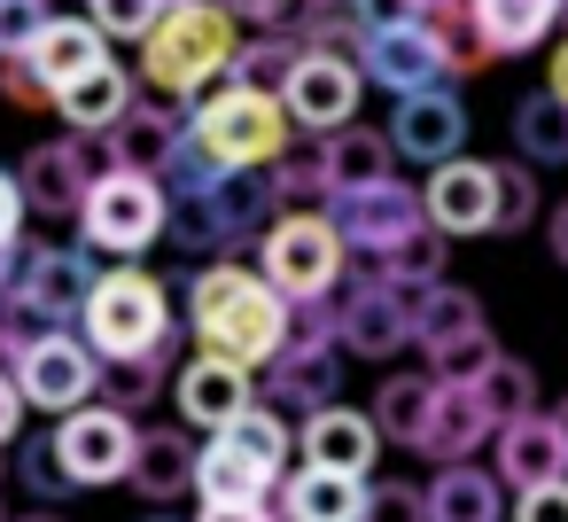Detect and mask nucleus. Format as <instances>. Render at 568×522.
<instances>
[{
	"mask_svg": "<svg viewBox=\"0 0 568 522\" xmlns=\"http://www.w3.org/2000/svg\"><path fill=\"white\" fill-rule=\"evenodd\" d=\"M265 188H273V219L281 211H327V172L312 164V157H281V164H265Z\"/></svg>",
	"mask_w": 568,
	"mask_h": 522,
	"instance_id": "37",
	"label": "nucleus"
},
{
	"mask_svg": "<svg viewBox=\"0 0 568 522\" xmlns=\"http://www.w3.org/2000/svg\"><path fill=\"white\" fill-rule=\"evenodd\" d=\"M226 436H234V444H250V452H257V460H265L273 475L288 468V421H273L265 405H250L242 421H226Z\"/></svg>",
	"mask_w": 568,
	"mask_h": 522,
	"instance_id": "43",
	"label": "nucleus"
},
{
	"mask_svg": "<svg viewBox=\"0 0 568 522\" xmlns=\"http://www.w3.org/2000/svg\"><path fill=\"white\" fill-rule=\"evenodd\" d=\"M552 24H568V0H552Z\"/></svg>",
	"mask_w": 568,
	"mask_h": 522,
	"instance_id": "58",
	"label": "nucleus"
},
{
	"mask_svg": "<svg viewBox=\"0 0 568 522\" xmlns=\"http://www.w3.org/2000/svg\"><path fill=\"white\" fill-rule=\"evenodd\" d=\"M0 102H17V110H55V94L40 87V71L24 56H0Z\"/></svg>",
	"mask_w": 568,
	"mask_h": 522,
	"instance_id": "47",
	"label": "nucleus"
},
{
	"mask_svg": "<svg viewBox=\"0 0 568 522\" xmlns=\"http://www.w3.org/2000/svg\"><path fill=\"white\" fill-rule=\"evenodd\" d=\"M234 48H242V24L219 9V0H172V9L149 24V40H141V79L156 94H172V102H203L226 79Z\"/></svg>",
	"mask_w": 568,
	"mask_h": 522,
	"instance_id": "2",
	"label": "nucleus"
},
{
	"mask_svg": "<svg viewBox=\"0 0 568 522\" xmlns=\"http://www.w3.org/2000/svg\"><path fill=\"white\" fill-rule=\"evenodd\" d=\"M514 149H521L529 164H568V110H560L545 87L514 102Z\"/></svg>",
	"mask_w": 568,
	"mask_h": 522,
	"instance_id": "35",
	"label": "nucleus"
},
{
	"mask_svg": "<svg viewBox=\"0 0 568 522\" xmlns=\"http://www.w3.org/2000/svg\"><path fill=\"white\" fill-rule=\"evenodd\" d=\"M172 398H180V421H195V429H226V421H242L250 413V374L242 367H226V359H187L180 374H172Z\"/></svg>",
	"mask_w": 568,
	"mask_h": 522,
	"instance_id": "22",
	"label": "nucleus"
},
{
	"mask_svg": "<svg viewBox=\"0 0 568 522\" xmlns=\"http://www.w3.org/2000/svg\"><path fill=\"white\" fill-rule=\"evenodd\" d=\"M195 522H281L273 506H203Z\"/></svg>",
	"mask_w": 568,
	"mask_h": 522,
	"instance_id": "52",
	"label": "nucleus"
},
{
	"mask_svg": "<svg viewBox=\"0 0 568 522\" xmlns=\"http://www.w3.org/2000/svg\"><path fill=\"white\" fill-rule=\"evenodd\" d=\"M358 87H366V79H358V63L304 56L273 102H281V118H288V126H304V133H320V141H327V133H343V126H351V110H358Z\"/></svg>",
	"mask_w": 568,
	"mask_h": 522,
	"instance_id": "11",
	"label": "nucleus"
},
{
	"mask_svg": "<svg viewBox=\"0 0 568 522\" xmlns=\"http://www.w3.org/2000/svg\"><path fill=\"white\" fill-rule=\"evenodd\" d=\"M467 141V110L452 87H420V94H397V118H389V149L413 157V164H444L459 157Z\"/></svg>",
	"mask_w": 568,
	"mask_h": 522,
	"instance_id": "13",
	"label": "nucleus"
},
{
	"mask_svg": "<svg viewBox=\"0 0 568 522\" xmlns=\"http://www.w3.org/2000/svg\"><path fill=\"white\" fill-rule=\"evenodd\" d=\"M420 506H428V522H506V483L475 460H452V468H436Z\"/></svg>",
	"mask_w": 568,
	"mask_h": 522,
	"instance_id": "27",
	"label": "nucleus"
},
{
	"mask_svg": "<svg viewBox=\"0 0 568 522\" xmlns=\"http://www.w3.org/2000/svg\"><path fill=\"white\" fill-rule=\"evenodd\" d=\"M358 32H397V24H420V0H351Z\"/></svg>",
	"mask_w": 568,
	"mask_h": 522,
	"instance_id": "48",
	"label": "nucleus"
},
{
	"mask_svg": "<svg viewBox=\"0 0 568 522\" xmlns=\"http://www.w3.org/2000/svg\"><path fill=\"white\" fill-rule=\"evenodd\" d=\"M164 219H172L164 188H156V180H133V172L94 180V188H87V203H79L87 242H94V250H110V258H141L149 242H164Z\"/></svg>",
	"mask_w": 568,
	"mask_h": 522,
	"instance_id": "7",
	"label": "nucleus"
},
{
	"mask_svg": "<svg viewBox=\"0 0 568 522\" xmlns=\"http://www.w3.org/2000/svg\"><path fill=\"white\" fill-rule=\"evenodd\" d=\"M529 219H537V172L490 164V234H521Z\"/></svg>",
	"mask_w": 568,
	"mask_h": 522,
	"instance_id": "38",
	"label": "nucleus"
},
{
	"mask_svg": "<svg viewBox=\"0 0 568 522\" xmlns=\"http://www.w3.org/2000/svg\"><path fill=\"white\" fill-rule=\"evenodd\" d=\"M187 203L203 211V227H211L219 250H242V242H257V234L273 227V188H265V172H219V188H211V195H187Z\"/></svg>",
	"mask_w": 568,
	"mask_h": 522,
	"instance_id": "21",
	"label": "nucleus"
},
{
	"mask_svg": "<svg viewBox=\"0 0 568 522\" xmlns=\"http://www.w3.org/2000/svg\"><path fill=\"white\" fill-rule=\"evenodd\" d=\"M552 436H560V452H568V398L552 405Z\"/></svg>",
	"mask_w": 568,
	"mask_h": 522,
	"instance_id": "56",
	"label": "nucleus"
},
{
	"mask_svg": "<svg viewBox=\"0 0 568 522\" xmlns=\"http://www.w3.org/2000/svg\"><path fill=\"white\" fill-rule=\"evenodd\" d=\"M296 63H304V40H296V32H250V40L234 48V63H226V87H250V94H281Z\"/></svg>",
	"mask_w": 568,
	"mask_h": 522,
	"instance_id": "31",
	"label": "nucleus"
},
{
	"mask_svg": "<svg viewBox=\"0 0 568 522\" xmlns=\"http://www.w3.org/2000/svg\"><path fill=\"white\" fill-rule=\"evenodd\" d=\"M335 343H343L351 359H389L397 343H413V320L397 312V297H389L374 273H358V281L335 297Z\"/></svg>",
	"mask_w": 568,
	"mask_h": 522,
	"instance_id": "15",
	"label": "nucleus"
},
{
	"mask_svg": "<svg viewBox=\"0 0 568 522\" xmlns=\"http://www.w3.org/2000/svg\"><path fill=\"white\" fill-rule=\"evenodd\" d=\"M545 94H552V102H560V110H568V40H560V48H552V79H545Z\"/></svg>",
	"mask_w": 568,
	"mask_h": 522,
	"instance_id": "54",
	"label": "nucleus"
},
{
	"mask_svg": "<svg viewBox=\"0 0 568 522\" xmlns=\"http://www.w3.org/2000/svg\"><path fill=\"white\" fill-rule=\"evenodd\" d=\"M467 24L483 40V56H529L552 32V0H467Z\"/></svg>",
	"mask_w": 568,
	"mask_h": 522,
	"instance_id": "28",
	"label": "nucleus"
},
{
	"mask_svg": "<svg viewBox=\"0 0 568 522\" xmlns=\"http://www.w3.org/2000/svg\"><path fill=\"white\" fill-rule=\"evenodd\" d=\"M48 436H55V460H63V475H71L79 491H94V483H125V460H133V436H141V429L94 398V405L63 413Z\"/></svg>",
	"mask_w": 568,
	"mask_h": 522,
	"instance_id": "10",
	"label": "nucleus"
},
{
	"mask_svg": "<svg viewBox=\"0 0 568 522\" xmlns=\"http://www.w3.org/2000/svg\"><path fill=\"white\" fill-rule=\"evenodd\" d=\"M358 522H428V506H420L413 483H366V514Z\"/></svg>",
	"mask_w": 568,
	"mask_h": 522,
	"instance_id": "46",
	"label": "nucleus"
},
{
	"mask_svg": "<svg viewBox=\"0 0 568 522\" xmlns=\"http://www.w3.org/2000/svg\"><path fill=\"white\" fill-rule=\"evenodd\" d=\"M467 328H490V320H483V304H475V289L428 281V289H420V312H413V343H420V351H436V343H452V335H467Z\"/></svg>",
	"mask_w": 568,
	"mask_h": 522,
	"instance_id": "33",
	"label": "nucleus"
},
{
	"mask_svg": "<svg viewBox=\"0 0 568 522\" xmlns=\"http://www.w3.org/2000/svg\"><path fill=\"white\" fill-rule=\"evenodd\" d=\"M180 133H187V118L180 110H156V102H133L102 141H110V157H118V172H133V180H164V164H172V149H180Z\"/></svg>",
	"mask_w": 568,
	"mask_h": 522,
	"instance_id": "23",
	"label": "nucleus"
},
{
	"mask_svg": "<svg viewBox=\"0 0 568 522\" xmlns=\"http://www.w3.org/2000/svg\"><path fill=\"white\" fill-rule=\"evenodd\" d=\"M17 421H24V398H17V382L0 374V452L17 444Z\"/></svg>",
	"mask_w": 568,
	"mask_h": 522,
	"instance_id": "51",
	"label": "nucleus"
},
{
	"mask_svg": "<svg viewBox=\"0 0 568 522\" xmlns=\"http://www.w3.org/2000/svg\"><path fill=\"white\" fill-rule=\"evenodd\" d=\"M490 436H498V421L483 413L475 382H436V405H428V421H420L413 452H420V460H436V468H452V460H475Z\"/></svg>",
	"mask_w": 568,
	"mask_h": 522,
	"instance_id": "16",
	"label": "nucleus"
},
{
	"mask_svg": "<svg viewBox=\"0 0 568 522\" xmlns=\"http://www.w3.org/2000/svg\"><path fill=\"white\" fill-rule=\"evenodd\" d=\"M273 483H281V475H273L250 444H234L226 429H219L211 444H195V491H203V506H265Z\"/></svg>",
	"mask_w": 568,
	"mask_h": 522,
	"instance_id": "20",
	"label": "nucleus"
},
{
	"mask_svg": "<svg viewBox=\"0 0 568 522\" xmlns=\"http://www.w3.org/2000/svg\"><path fill=\"white\" fill-rule=\"evenodd\" d=\"M87 289H94V258L87 250H24V273H17L9 297H24L48 328H63V320H79Z\"/></svg>",
	"mask_w": 568,
	"mask_h": 522,
	"instance_id": "17",
	"label": "nucleus"
},
{
	"mask_svg": "<svg viewBox=\"0 0 568 522\" xmlns=\"http://www.w3.org/2000/svg\"><path fill=\"white\" fill-rule=\"evenodd\" d=\"M428 405H436V374H389L382 390H374V436H397V444H413L420 436V421H428Z\"/></svg>",
	"mask_w": 568,
	"mask_h": 522,
	"instance_id": "34",
	"label": "nucleus"
},
{
	"mask_svg": "<svg viewBox=\"0 0 568 522\" xmlns=\"http://www.w3.org/2000/svg\"><path fill=\"white\" fill-rule=\"evenodd\" d=\"M420 219H428L444 242H459V234H490V164H475V157H444V164L428 172V188H420Z\"/></svg>",
	"mask_w": 568,
	"mask_h": 522,
	"instance_id": "14",
	"label": "nucleus"
},
{
	"mask_svg": "<svg viewBox=\"0 0 568 522\" xmlns=\"http://www.w3.org/2000/svg\"><path fill=\"white\" fill-rule=\"evenodd\" d=\"M320 219L335 227L343 250H366V258H389L413 227H428V219H420V188H405L397 172L374 180V188H343V195H327Z\"/></svg>",
	"mask_w": 568,
	"mask_h": 522,
	"instance_id": "8",
	"label": "nucleus"
},
{
	"mask_svg": "<svg viewBox=\"0 0 568 522\" xmlns=\"http://www.w3.org/2000/svg\"><path fill=\"white\" fill-rule=\"evenodd\" d=\"M436 9H459V0H420V17H436Z\"/></svg>",
	"mask_w": 568,
	"mask_h": 522,
	"instance_id": "57",
	"label": "nucleus"
},
{
	"mask_svg": "<svg viewBox=\"0 0 568 522\" xmlns=\"http://www.w3.org/2000/svg\"><path fill=\"white\" fill-rule=\"evenodd\" d=\"M172 9V0H87V24L102 40H149V24Z\"/></svg>",
	"mask_w": 568,
	"mask_h": 522,
	"instance_id": "42",
	"label": "nucleus"
},
{
	"mask_svg": "<svg viewBox=\"0 0 568 522\" xmlns=\"http://www.w3.org/2000/svg\"><path fill=\"white\" fill-rule=\"evenodd\" d=\"M296 436H304V468L358 475V483L374 475V452H382V436H374V421H366L358 405H343V398H335V405H320V413H312Z\"/></svg>",
	"mask_w": 568,
	"mask_h": 522,
	"instance_id": "18",
	"label": "nucleus"
},
{
	"mask_svg": "<svg viewBox=\"0 0 568 522\" xmlns=\"http://www.w3.org/2000/svg\"><path fill=\"white\" fill-rule=\"evenodd\" d=\"M514 522H568V483H537L514 499Z\"/></svg>",
	"mask_w": 568,
	"mask_h": 522,
	"instance_id": "49",
	"label": "nucleus"
},
{
	"mask_svg": "<svg viewBox=\"0 0 568 522\" xmlns=\"http://www.w3.org/2000/svg\"><path fill=\"white\" fill-rule=\"evenodd\" d=\"M545 242H552V258H560V265H568V203H560V211H552V219H545Z\"/></svg>",
	"mask_w": 568,
	"mask_h": 522,
	"instance_id": "55",
	"label": "nucleus"
},
{
	"mask_svg": "<svg viewBox=\"0 0 568 522\" xmlns=\"http://www.w3.org/2000/svg\"><path fill=\"white\" fill-rule=\"evenodd\" d=\"M110 172H118V157H110L102 133H63V141H40V149L24 157L17 195H24V211H40V219H79L87 188L110 180Z\"/></svg>",
	"mask_w": 568,
	"mask_h": 522,
	"instance_id": "6",
	"label": "nucleus"
},
{
	"mask_svg": "<svg viewBox=\"0 0 568 522\" xmlns=\"http://www.w3.org/2000/svg\"><path fill=\"white\" fill-rule=\"evenodd\" d=\"M17 273H24V242H0V297L17 289Z\"/></svg>",
	"mask_w": 568,
	"mask_h": 522,
	"instance_id": "53",
	"label": "nucleus"
},
{
	"mask_svg": "<svg viewBox=\"0 0 568 522\" xmlns=\"http://www.w3.org/2000/svg\"><path fill=\"white\" fill-rule=\"evenodd\" d=\"M187 328H195V351L203 359H226V367L257 374L288 343V304L257 281V265L219 258V265H203L187 281Z\"/></svg>",
	"mask_w": 568,
	"mask_h": 522,
	"instance_id": "1",
	"label": "nucleus"
},
{
	"mask_svg": "<svg viewBox=\"0 0 568 522\" xmlns=\"http://www.w3.org/2000/svg\"><path fill=\"white\" fill-rule=\"evenodd\" d=\"M358 79L389 87V94H420V87H444V48L428 24H397V32H366L358 40Z\"/></svg>",
	"mask_w": 568,
	"mask_h": 522,
	"instance_id": "12",
	"label": "nucleus"
},
{
	"mask_svg": "<svg viewBox=\"0 0 568 522\" xmlns=\"http://www.w3.org/2000/svg\"><path fill=\"white\" fill-rule=\"evenodd\" d=\"M141 522H180V514H141Z\"/></svg>",
	"mask_w": 568,
	"mask_h": 522,
	"instance_id": "60",
	"label": "nucleus"
},
{
	"mask_svg": "<svg viewBox=\"0 0 568 522\" xmlns=\"http://www.w3.org/2000/svg\"><path fill=\"white\" fill-rule=\"evenodd\" d=\"M164 359H172V343H156V351H141V359H102V374H94V398L110 405V413H141L172 374H164Z\"/></svg>",
	"mask_w": 568,
	"mask_h": 522,
	"instance_id": "32",
	"label": "nucleus"
},
{
	"mask_svg": "<svg viewBox=\"0 0 568 522\" xmlns=\"http://www.w3.org/2000/svg\"><path fill=\"white\" fill-rule=\"evenodd\" d=\"M79 343L94 359H141V351L172 343V289L141 265L94 273V289L79 304Z\"/></svg>",
	"mask_w": 568,
	"mask_h": 522,
	"instance_id": "3",
	"label": "nucleus"
},
{
	"mask_svg": "<svg viewBox=\"0 0 568 522\" xmlns=\"http://www.w3.org/2000/svg\"><path fill=\"white\" fill-rule=\"evenodd\" d=\"M17 483L32 491V499H71L79 483L63 475V460H55V436L40 429V436H17Z\"/></svg>",
	"mask_w": 568,
	"mask_h": 522,
	"instance_id": "40",
	"label": "nucleus"
},
{
	"mask_svg": "<svg viewBox=\"0 0 568 522\" xmlns=\"http://www.w3.org/2000/svg\"><path fill=\"white\" fill-rule=\"evenodd\" d=\"M0 522H9V506H0Z\"/></svg>",
	"mask_w": 568,
	"mask_h": 522,
	"instance_id": "61",
	"label": "nucleus"
},
{
	"mask_svg": "<svg viewBox=\"0 0 568 522\" xmlns=\"http://www.w3.org/2000/svg\"><path fill=\"white\" fill-rule=\"evenodd\" d=\"M125 110H133V79H125L118 63H94L87 79L55 87V118H63L71 133H110Z\"/></svg>",
	"mask_w": 568,
	"mask_h": 522,
	"instance_id": "29",
	"label": "nucleus"
},
{
	"mask_svg": "<svg viewBox=\"0 0 568 522\" xmlns=\"http://www.w3.org/2000/svg\"><path fill=\"white\" fill-rule=\"evenodd\" d=\"M490 475L498 483H514V491H537V483H568V452H560V436H552V413H521V421H506L498 436H490Z\"/></svg>",
	"mask_w": 568,
	"mask_h": 522,
	"instance_id": "19",
	"label": "nucleus"
},
{
	"mask_svg": "<svg viewBox=\"0 0 568 522\" xmlns=\"http://www.w3.org/2000/svg\"><path fill=\"white\" fill-rule=\"evenodd\" d=\"M475 398H483V413H490V421L506 429V421L537 413V374H529L521 359H506V351H498V359H490V367L475 374Z\"/></svg>",
	"mask_w": 568,
	"mask_h": 522,
	"instance_id": "36",
	"label": "nucleus"
},
{
	"mask_svg": "<svg viewBox=\"0 0 568 522\" xmlns=\"http://www.w3.org/2000/svg\"><path fill=\"white\" fill-rule=\"evenodd\" d=\"M288 522H358L366 514V483L358 475H327V468H296L281 475V499H265Z\"/></svg>",
	"mask_w": 568,
	"mask_h": 522,
	"instance_id": "26",
	"label": "nucleus"
},
{
	"mask_svg": "<svg viewBox=\"0 0 568 522\" xmlns=\"http://www.w3.org/2000/svg\"><path fill=\"white\" fill-rule=\"evenodd\" d=\"M234 24H257V32H304L312 24V0H219Z\"/></svg>",
	"mask_w": 568,
	"mask_h": 522,
	"instance_id": "44",
	"label": "nucleus"
},
{
	"mask_svg": "<svg viewBox=\"0 0 568 522\" xmlns=\"http://www.w3.org/2000/svg\"><path fill=\"white\" fill-rule=\"evenodd\" d=\"M48 17H55L48 0H0V56H24V48L40 40Z\"/></svg>",
	"mask_w": 568,
	"mask_h": 522,
	"instance_id": "45",
	"label": "nucleus"
},
{
	"mask_svg": "<svg viewBox=\"0 0 568 522\" xmlns=\"http://www.w3.org/2000/svg\"><path fill=\"white\" fill-rule=\"evenodd\" d=\"M187 133L226 164V172H265L288 157V118L273 94H250V87H219L187 110Z\"/></svg>",
	"mask_w": 568,
	"mask_h": 522,
	"instance_id": "4",
	"label": "nucleus"
},
{
	"mask_svg": "<svg viewBox=\"0 0 568 522\" xmlns=\"http://www.w3.org/2000/svg\"><path fill=\"white\" fill-rule=\"evenodd\" d=\"M24 63H32V71H40V87L55 94V87L87 79L94 63H110V40H102L87 17H48V24H40V40L24 48Z\"/></svg>",
	"mask_w": 568,
	"mask_h": 522,
	"instance_id": "25",
	"label": "nucleus"
},
{
	"mask_svg": "<svg viewBox=\"0 0 568 522\" xmlns=\"http://www.w3.org/2000/svg\"><path fill=\"white\" fill-rule=\"evenodd\" d=\"M490 359H498V335H490V328H467V335H452V343L428 351V374H436V382H475Z\"/></svg>",
	"mask_w": 568,
	"mask_h": 522,
	"instance_id": "41",
	"label": "nucleus"
},
{
	"mask_svg": "<svg viewBox=\"0 0 568 522\" xmlns=\"http://www.w3.org/2000/svg\"><path fill=\"white\" fill-rule=\"evenodd\" d=\"M24 227V195H17V172H0V242H17Z\"/></svg>",
	"mask_w": 568,
	"mask_h": 522,
	"instance_id": "50",
	"label": "nucleus"
},
{
	"mask_svg": "<svg viewBox=\"0 0 568 522\" xmlns=\"http://www.w3.org/2000/svg\"><path fill=\"white\" fill-rule=\"evenodd\" d=\"M382 281H444V234L436 227H413L389 258H374Z\"/></svg>",
	"mask_w": 568,
	"mask_h": 522,
	"instance_id": "39",
	"label": "nucleus"
},
{
	"mask_svg": "<svg viewBox=\"0 0 568 522\" xmlns=\"http://www.w3.org/2000/svg\"><path fill=\"white\" fill-rule=\"evenodd\" d=\"M389 133H366V126H343V133H327L320 141V172H327V188L343 195V188H374V180H389Z\"/></svg>",
	"mask_w": 568,
	"mask_h": 522,
	"instance_id": "30",
	"label": "nucleus"
},
{
	"mask_svg": "<svg viewBox=\"0 0 568 522\" xmlns=\"http://www.w3.org/2000/svg\"><path fill=\"white\" fill-rule=\"evenodd\" d=\"M17 522H63V514H17Z\"/></svg>",
	"mask_w": 568,
	"mask_h": 522,
	"instance_id": "59",
	"label": "nucleus"
},
{
	"mask_svg": "<svg viewBox=\"0 0 568 522\" xmlns=\"http://www.w3.org/2000/svg\"><path fill=\"white\" fill-rule=\"evenodd\" d=\"M265 265H257V281L281 297V304H320L327 289H343V242H335V227L320 219V211H281L265 234Z\"/></svg>",
	"mask_w": 568,
	"mask_h": 522,
	"instance_id": "5",
	"label": "nucleus"
},
{
	"mask_svg": "<svg viewBox=\"0 0 568 522\" xmlns=\"http://www.w3.org/2000/svg\"><path fill=\"white\" fill-rule=\"evenodd\" d=\"M125 483L141 499H187L195 491V436L187 429H141L133 436V460H125Z\"/></svg>",
	"mask_w": 568,
	"mask_h": 522,
	"instance_id": "24",
	"label": "nucleus"
},
{
	"mask_svg": "<svg viewBox=\"0 0 568 522\" xmlns=\"http://www.w3.org/2000/svg\"><path fill=\"white\" fill-rule=\"evenodd\" d=\"M94 374H102V359H94L71 328H48V335L9 367L17 398L40 405V413H79V405H94Z\"/></svg>",
	"mask_w": 568,
	"mask_h": 522,
	"instance_id": "9",
	"label": "nucleus"
}]
</instances>
